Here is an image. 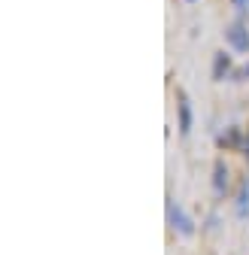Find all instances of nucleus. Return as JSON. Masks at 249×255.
I'll list each match as a JSON object with an SVG mask.
<instances>
[{"instance_id": "1", "label": "nucleus", "mask_w": 249, "mask_h": 255, "mask_svg": "<svg viewBox=\"0 0 249 255\" xmlns=\"http://www.w3.org/2000/svg\"><path fill=\"white\" fill-rule=\"evenodd\" d=\"M167 225H170L179 237H192V234L198 231V228H195V219L185 213L173 198H167Z\"/></svg>"}, {"instance_id": "2", "label": "nucleus", "mask_w": 249, "mask_h": 255, "mask_svg": "<svg viewBox=\"0 0 249 255\" xmlns=\"http://www.w3.org/2000/svg\"><path fill=\"white\" fill-rule=\"evenodd\" d=\"M225 43H228V49L231 52H237V55H246L249 52V24L246 21H231L228 27H225Z\"/></svg>"}, {"instance_id": "3", "label": "nucleus", "mask_w": 249, "mask_h": 255, "mask_svg": "<svg viewBox=\"0 0 249 255\" xmlns=\"http://www.w3.org/2000/svg\"><path fill=\"white\" fill-rule=\"evenodd\" d=\"M176 128H179V134L182 137H189L192 134V122H195V116H192V104H189V98H185V94L179 91L176 94Z\"/></svg>"}, {"instance_id": "4", "label": "nucleus", "mask_w": 249, "mask_h": 255, "mask_svg": "<svg viewBox=\"0 0 249 255\" xmlns=\"http://www.w3.org/2000/svg\"><path fill=\"white\" fill-rule=\"evenodd\" d=\"M237 70H234V58L228 55V52H216L213 55V79H231Z\"/></svg>"}, {"instance_id": "5", "label": "nucleus", "mask_w": 249, "mask_h": 255, "mask_svg": "<svg viewBox=\"0 0 249 255\" xmlns=\"http://www.w3.org/2000/svg\"><path fill=\"white\" fill-rule=\"evenodd\" d=\"M225 191H228V164L216 161V167H213V195L225 198Z\"/></svg>"}, {"instance_id": "6", "label": "nucleus", "mask_w": 249, "mask_h": 255, "mask_svg": "<svg viewBox=\"0 0 249 255\" xmlns=\"http://www.w3.org/2000/svg\"><path fill=\"white\" fill-rule=\"evenodd\" d=\"M234 210H237V219H249V179H243V182H240V191H237Z\"/></svg>"}, {"instance_id": "7", "label": "nucleus", "mask_w": 249, "mask_h": 255, "mask_svg": "<svg viewBox=\"0 0 249 255\" xmlns=\"http://www.w3.org/2000/svg\"><path fill=\"white\" fill-rule=\"evenodd\" d=\"M240 128H228V134H219V146H225V149H234L237 143H240Z\"/></svg>"}, {"instance_id": "8", "label": "nucleus", "mask_w": 249, "mask_h": 255, "mask_svg": "<svg viewBox=\"0 0 249 255\" xmlns=\"http://www.w3.org/2000/svg\"><path fill=\"white\" fill-rule=\"evenodd\" d=\"M231 3H234V9H237L240 15H246V12H249V0H231Z\"/></svg>"}, {"instance_id": "9", "label": "nucleus", "mask_w": 249, "mask_h": 255, "mask_svg": "<svg viewBox=\"0 0 249 255\" xmlns=\"http://www.w3.org/2000/svg\"><path fill=\"white\" fill-rule=\"evenodd\" d=\"M234 79H249V64H246V67H240V70L234 73Z\"/></svg>"}, {"instance_id": "10", "label": "nucleus", "mask_w": 249, "mask_h": 255, "mask_svg": "<svg viewBox=\"0 0 249 255\" xmlns=\"http://www.w3.org/2000/svg\"><path fill=\"white\" fill-rule=\"evenodd\" d=\"M243 155H246V161H249V134H243Z\"/></svg>"}, {"instance_id": "11", "label": "nucleus", "mask_w": 249, "mask_h": 255, "mask_svg": "<svg viewBox=\"0 0 249 255\" xmlns=\"http://www.w3.org/2000/svg\"><path fill=\"white\" fill-rule=\"evenodd\" d=\"M185 3H195V0H185Z\"/></svg>"}]
</instances>
